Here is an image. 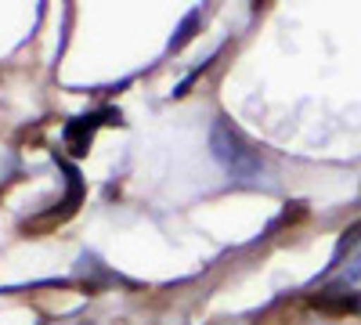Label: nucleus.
<instances>
[{"mask_svg": "<svg viewBox=\"0 0 361 325\" xmlns=\"http://www.w3.org/2000/svg\"><path fill=\"white\" fill-rule=\"evenodd\" d=\"M199 25H202V11L199 8H192L185 18H180L177 22V29H173V37H170V44H166V51L173 54V51H180V47H185L195 33H199Z\"/></svg>", "mask_w": 361, "mask_h": 325, "instance_id": "obj_3", "label": "nucleus"}, {"mask_svg": "<svg viewBox=\"0 0 361 325\" xmlns=\"http://www.w3.org/2000/svg\"><path fill=\"white\" fill-rule=\"evenodd\" d=\"M311 304L322 307V311H357L361 307V297H357V293H350V297H347L343 289H325V293H318Z\"/></svg>", "mask_w": 361, "mask_h": 325, "instance_id": "obj_2", "label": "nucleus"}, {"mask_svg": "<svg viewBox=\"0 0 361 325\" xmlns=\"http://www.w3.org/2000/svg\"><path fill=\"white\" fill-rule=\"evenodd\" d=\"M209 152H214V159L231 173L238 177V181H250V177H257L264 170V159L260 152L250 145V137L238 130L228 116H217L214 127H209Z\"/></svg>", "mask_w": 361, "mask_h": 325, "instance_id": "obj_1", "label": "nucleus"}]
</instances>
